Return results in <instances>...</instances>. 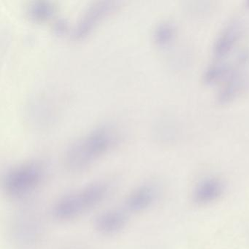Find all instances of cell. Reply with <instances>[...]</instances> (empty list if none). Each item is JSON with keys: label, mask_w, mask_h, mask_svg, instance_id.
Masks as SVG:
<instances>
[{"label": "cell", "mask_w": 249, "mask_h": 249, "mask_svg": "<svg viewBox=\"0 0 249 249\" xmlns=\"http://www.w3.org/2000/svg\"><path fill=\"white\" fill-rule=\"evenodd\" d=\"M247 5H249V6H248V7H249V1H248V2H247Z\"/></svg>", "instance_id": "4fadbf2b"}, {"label": "cell", "mask_w": 249, "mask_h": 249, "mask_svg": "<svg viewBox=\"0 0 249 249\" xmlns=\"http://www.w3.org/2000/svg\"><path fill=\"white\" fill-rule=\"evenodd\" d=\"M117 141L118 134L113 126L103 125L94 128L68 148L65 165L71 171L85 170L108 152Z\"/></svg>", "instance_id": "6da1fadb"}, {"label": "cell", "mask_w": 249, "mask_h": 249, "mask_svg": "<svg viewBox=\"0 0 249 249\" xmlns=\"http://www.w3.org/2000/svg\"><path fill=\"white\" fill-rule=\"evenodd\" d=\"M53 7L49 2H36L32 4L27 10V14L36 21H44L53 15Z\"/></svg>", "instance_id": "8fae6325"}, {"label": "cell", "mask_w": 249, "mask_h": 249, "mask_svg": "<svg viewBox=\"0 0 249 249\" xmlns=\"http://www.w3.org/2000/svg\"><path fill=\"white\" fill-rule=\"evenodd\" d=\"M223 182L218 178L208 177L201 180L193 192L194 201L198 205H208L219 199L224 192Z\"/></svg>", "instance_id": "52a82bcc"}, {"label": "cell", "mask_w": 249, "mask_h": 249, "mask_svg": "<svg viewBox=\"0 0 249 249\" xmlns=\"http://www.w3.org/2000/svg\"><path fill=\"white\" fill-rule=\"evenodd\" d=\"M233 65L222 61H216L207 67L202 74V81L205 84H212L221 78H225L231 72Z\"/></svg>", "instance_id": "9c48e42d"}, {"label": "cell", "mask_w": 249, "mask_h": 249, "mask_svg": "<svg viewBox=\"0 0 249 249\" xmlns=\"http://www.w3.org/2000/svg\"><path fill=\"white\" fill-rule=\"evenodd\" d=\"M118 3L110 1H102L93 4L83 14L75 28L73 38L80 40L89 34L93 29L117 8Z\"/></svg>", "instance_id": "277c9868"}, {"label": "cell", "mask_w": 249, "mask_h": 249, "mask_svg": "<svg viewBox=\"0 0 249 249\" xmlns=\"http://www.w3.org/2000/svg\"><path fill=\"white\" fill-rule=\"evenodd\" d=\"M156 190L151 185H142L129 194L126 207L132 212H141L149 208L155 200Z\"/></svg>", "instance_id": "ba28073f"}, {"label": "cell", "mask_w": 249, "mask_h": 249, "mask_svg": "<svg viewBox=\"0 0 249 249\" xmlns=\"http://www.w3.org/2000/svg\"><path fill=\"white\" fill-rule=\"evenodd\" d=\"M67 24L63 21V20L58 21L56 23V24H55L54 30L58 33V34H60V33L65 32Z\"/></svg>", "instance_id": "7c38bea8"}, {"label": "cell", "mask_w": 249, "mask_h": 249, "mask_svg": "<svg viewBox=\"0 0 249 249\" xmlns=\"http://www.w3.org/2000/svg\"><path fill=\"white\" fill-rule=\"evenodd\" d=\"M44 166L38 161H29L11 169L4 180V189L8 196L21 198L30 195L43 183Z\"/></svg>", "instance_id": "3957f363"}, {"label": "cell", "mask_w": 249, "mask_h": 249, "mask_svg": "<svg viewBox=\"0 0 249 249\" xmlns=\"http://www.w3.org/2000/svg\"><path fill=\"white\" fill-rule=\"evenodd\" d=\"M109 189L106 182L97 181L66 195L53 206V216L61 221L74 219L101 203L108 195Z\"/></svg>", "instance_id": "7a4b0ae2"}, {"label": "cell", "mask_w": 249, "mask_h": 249, "mask_svg": "<svg viewBox=\"0 0 249 249\" xmlns=\"http://www.w3.org/2000/svg\"><path fill=\"white\" fill-rule=\"evenodd\" d=\"M127 221V215L120 210H108L96 218L94 227L100 234L111 235L122 231Z\"/></svg>", "instance_id": "8992f818"}, {"label": "cell", "mask_w": 249, "mask_h": 249, "mask_svg": "<svg viewBox=\"0 0 249 249\" xmlns=\"http://www.w3.org/2000/svg\"><path fill=\"white\" fill-rule=\"evenodd\" d=\"M244 24L240 18L231 19L220 32L213 45V54L218 59L227 55L243 35Z\"/></svg>", "instance_id": "5b68a950"}, {"label": "cell", "mask_w": 249, "mask_h": 249, "mask_svg": "<svg viewBox=\"0 0 249 249\" xmlns=\"http://www.w3.org/2000/svg\"><path fill=\"white\" fill-rule=\"evenodd\" d=\"M176 33V26L173 22L170 21H161L154 30V42L158 46H166L173 40Z\"/></svg>", "instance_id": "30bf717a"}]
</instances>
